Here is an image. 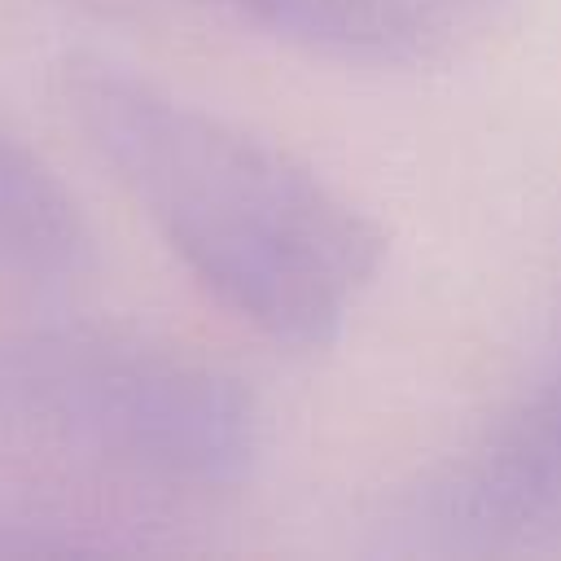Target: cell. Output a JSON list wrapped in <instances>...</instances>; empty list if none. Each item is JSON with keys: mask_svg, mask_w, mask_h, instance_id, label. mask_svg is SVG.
<instances>
[{"mask_svg": "<svg viewBox=\"0 0 561 561\" xmlns=\"http://www.w3.org/2000/svg\"><path fill=\"white\" fill-rule=\"evenodd\" d=\"M430 513L473 543L561 530V351L434 482Z\"/></svg>", "mask_w": 561, "mask_h": 561, "instance_id": "cell-3", "label": "cell"}, {"mask_svg": "<svg viewBox=\"0 0 561 561\" xmlns=\"http://www.w3.org/2000/svg\"><path fill=\"white\" fill-rule=\"evenodd\" d=\"M4 390L57 443L158 486L224 491L259 456V408L224 368L114 329L18 342Z\"/></svg>", "mask_w": 561, "mask_h": 561, "instance_id": "cell-2", "label": "cell"}, {"mask_svg": "<svg viewBox=\"0 0 561 561\" xmlns=\"http://www.w3.org/2000/svg\"><path fill=\"white\" fill-rule=\"evenodd\" d=\"M254 26L377 66L451 61L491 39L517 0H206Z\"/></svg>", "mask_w": 561, "mask_h": 561, "instance_id": "cell-4", "label": "cell"}, {"mask_svg": "<svg viewBox=\"0 0 561 561\" xmlns=\"http://www.w3.org/2000/svg\"><path fill=\"white\" fill-rule=\"evenodd\" d=\"M92 259V232L57 171L0 127V267L66 280Z\"/></svg>", "mask_w": 561, "mask_h": 561, "instance_id": "cell-5", "label": "cell"}, {"mask_svg": "<svg viewBox=\"0 0 561 561\" xmlns=\"http://www.w3.org/2000/svg\"><path fill=\"white\" fill-rule=\"evenodd\" d=\"M57 96L228 311L285 346L342 333L386 259V237L364 210L289 153L105 57H66Z\"/></svg>", "mask_w": 561, "mask_h": 561, "instance_id": "cell-1", "label": "cell"}]
</instances>
